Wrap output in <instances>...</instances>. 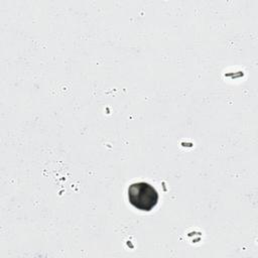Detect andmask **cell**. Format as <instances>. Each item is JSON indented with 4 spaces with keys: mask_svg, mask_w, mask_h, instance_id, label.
Segmentation results:
<instances>
[{
    "mask_svg": "<svg viewBox=\"0 0 258 258\" xmlns=\"http://www.w3.org/2000/svg\"><path fill=\"white\" fill-rule=\"evenodd\" d=\"M128 200L137 210L149 212L157 205L158 194L151 184L139 181L129 185Z\"/></svg>",
    "mask_w": 258,
    "mask_h": 258,
    "instance_id": "cell-1",
    "label": "cell"
}]
</instances>
